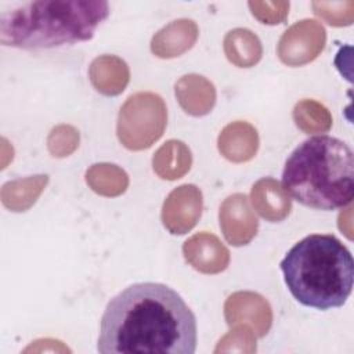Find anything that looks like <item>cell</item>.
Listing matches in <instances>:
<instances>
[{"label":"cell","instance_id":"cell-15","mask_svg":"<svg viewBox=\"0 0 354 354\" xmlns=\"http://www.w3.org/2000/svg\"><path fill=\"white\" fill-rule=\"evenodd\" d=\"M90 80L97 91L105 95L120 94L129 83V68L126 62L115 55L95 58L88 71Z\"/></svg>","mask_w":354,"mask_h":354},{"label":"cell","instance_id":"cell-1","mask_svg":"<svg viewBox=\"0 0 354 354\" xmlns=\"http://www.w3.org/2000/svg\"><path fill=\"white\" fill-rule=\"evenodd\" d=\"M97 348L102 354H194L196 319L167 285L133 283L106 304Z\"/></svg>","mask_w":354,"mask_h":354},{"label":"cell","instance_id":"cell-23","mask_svg":"<svg viewBox=\"0 0 354 354\" xmlns=\"http://www.w3.org/2000/svg\"><path fill=\"white\" fill-rule=\"evenodd\" d=\"M249 7L252 10V14L261 21L263 24H268V25H275V24H281L286 15H288V10H289V3L286 1H279V3H257V1H250Z\"/></svg>","mask_w":354,"mask_h":354},{"label":"cell","instance_id":"cell-2","mask_svg":"<svg viewBox=\"0 0 354 354\" xmlns=\"http://www.w3.org/2000/svg\"><path fill=\"white\" fill-rule=\"evenodd\" d=\"M282 187L299 203L335 210L354 196V158L351 148L330 136L303 141L286 159Z\"/></svg>","mask_w":354,"mask_h":354},{"label":"cell","instance_id":"cell-12","mask_svg":"<svg viewBox=\"0 0 354 354\" xmlns=\"http://www.w3.org/2000/svg\"><path fill=\"white\" fill-rule=\"evenodd\" d=\"M198 26L191 19H178L160 29L151 41V50L160 58H173L194 46Z\"/></svg>","mask_w":354,"mask_h":354},{"label":"cell","instance_id":"cell-10","mask_svg":"<svg viewBox=\"0 0 354 354\" xmlns=\"http://www.w3.org/2000/svg\"><path fill=\"white\" fill-rule=\"evenodd\" d=\"M185 260L203 274H217L227 268L230 252L220 239L209 232H199L183 245Z\"/></svg>","mask_w":354,"mask_h":354},{"label":"cell","instance_id":"cell-13","mask_svg":"<svg viewBox=\"0 0 354 354\" xmlns=\"http://www.w3.org/2000/svg\"><path fill=\"white\" fill-rule=\"evenodd\" d=\"M259 148L256 129L246 122H234L223 129L218 136V151L231 162L252 159Z\"/></svg>","mask_w":354,"mask_h":354},{"label":"cell","instance_id":"cell-22","mask_svg":"<svg viewBox=\"0 0 354 354\" xmlns=\"http://www.w3.org/2000/svg\"><path fill=\"white\" fill-rule=\"evenodd\" d=\"M47 145L53 156H68L79 145V134L72 126H58L50 133Z\"/></svg>","mask_w":354,"mask_h":354},{"label":"cell","instance_id":"cell-5","mask_svg":"<svg viewBox=\"0 0 354 354\" xmlns=\"http://www.w3.org/2000/svg\"><path fill=\"white\" fill-rule=\"evenodd\" d=\"M167 112L163 100L153 93L130 95L118 116V138L131 151L149 148L165 131Z\"/></svg>","mask_w":354,"mask_h":354},{"label":"cell","instance_id":"cell-6","mask_svg":"<svg viewBox=\"0 0 354 354\" xmlns=\"http://www.w3.org/2000/svg\"><path fill=\"white\" fill-rule=\"evenodd\" d=\"M325 29L313 19H304L282 35L278 44V55L283 64L300 66L317 58L325 46Z\"/></svg>","mask_w":354,"mask_h":354},{"label":"cell","instance_id":"cell-4","mask_svg":"<svg viewBox=\"0 0 354 354\" xmlns=\"http://www.w3.org/2000/svg\"><path fill=\"white\" fill-rule=\"evenodd\" d=\"M109 15L106 1L50 0L22 4L0 15V41L24 50L90 40Z\"/></svg>","mask_w":354,"mask_h":354},{"label":"cell","instance_id":"cell-17","mask_svg":"<svg viewBox=\"0 0 354 354\" xmlns=\"http://www.w3.org/2000/svg\"><path fill=\"white\" fill-rule=\"evenodd\" d=\"M224 51L228 61L239 68L253 66L263 54L259 37L243 28H236L227 33L224 37Z\"/></svg>","mask_w":354,"mask_h":354},{"label":"cell","instance_id":"cell-11","mask_svg":"<svg viewBox=\"0 0 354 354\" xmlns=\"http://www.w3.org/2000/svg\"><path fill=\"white\" fill-rule=\"evenodd\" d=\"M250 196L254 209L267 221H282L290 213L292 202L288 192L271 177H266L254 183Z\"/></svg>","mask_w":354,"mask_h":354},{"label":"cell","instance_id":"cell-14","mask_svg":"<svg viewBox=\"0 0 354 354\" xmlns=\"http://www.w3.org/2000/svg\"><path fill=\"white\" fill-rule=\"evenodd\" d=\"M176 97L187 113L203 116L214 106L216 90L206 77L185 75L176 83Z\"/></svg>","mask_w":354,"mask_h":354},{"label":"cell","instance_id":"cell-21","mask_svg":"<svg viewBox=\"0 0 354 354\" xmlns=\"http://www.w3.org/2000/svg\"><path fill=\"white\" fill-rule=\"evenodd\" d=\"M256 335L246 325L238 326L230 333H227L214 348V353H231V351H243L254 353L256 351Z\"/></svg>","mask_w":354,"mask_h":354},{"label":"cell","instance_id":"cell-19","mask_svg":"<svg viewBox=\"0 0 354 354\" xmlns=\"http://www.w3.org/2000/svg\"><path fill=\"white\" fill-rule=\"evenodd\" d=\"M86 181L90 188L104 196H116L126 191L129 185L127 174L116 165H93L86 173Z\"/></svg>","mask_w":354,"mask_h":354},{"label":"cell","instance_id":"cell-8","mask_svg":"<svg viewBox=\"0 0 354 354\" xmlns=\"http://www.w3.org/2000/svg\"><path fill=\"white\" fill-rule=\"evenodd\" d=\"M224 315L230 326L243 324L250 326L257 337L267 335L272 324L268 301L253 292L232 293L224 304Z\"/></svg>","mask_w":354,"mask_h":354},{"label":"cell","instance_id":"cell-20","mask_svg":"<svg viewBox=\"0 0 354 354\" xmlns=\"http://www.w3.org/2000/svg\"><path fill=\"white\" fill-rule=\"evenodd\" d=\"M293 119L296 126L307 133H324L332 126L329 111L314 100H301L295 105Z\"/></svg>","mask_w":354,"mask_h":354},{"label":"cell","instance_id":"cell-9","mask_svg":"<svg viewBox=\"0 0 354 354\" xmlns=\"http://www.w3.org/2000/svg\"><path fill=\"white\" fill-rule=\"evenodd\" d=\"M220 228L232 246L248 245L257 234L259 221L245 194L230 195L220 206Z\"/></svg>","mask_w":354,"mask_h":354},{"label":"cell","instance_id":"cell-3","mask_svg":"<svg viewBox=\"0 0 354 354\" xmlns=\"http://www.w3.org/2000/svg\"><path fill=\"white\" fill-rule=\"evenodd\" d=\"M279 266L289 292L303 306L317 310L342 307L353 290V256L335 235L303 238Z\"/></svg>","mask_w":354,"mask_h":354},{"label":"cell","instance_id":"cell-18","mask_svg":"<svg viewBox=\"0 0 354 354\" xmlns=\"http://www.w3.org/2000/svg\"><path fill=\"white\" fill-rule=\"evenodd\" d=\"M47 183L48 177L46 174L6 183L1 188L3 205L12 212H25L36 202Z\"/></svg>","mask_w":354,"mask_h":354},{"label":"cell","instance_id":"cell-7","mask_svg":"<svg viewBox=\"0 0 354 354\" xmlns=\"http://www.w3.org/2000/svg\"><path fill=\"white\" fill-rule=\"evenodd\" d=\"M202 192L194 184L173 189L162 207V223L170 234L183 235L195 227L202 213Z\"/></svg>","mask_w":354,"mask_h":354},{"label":"cell","instance_id":"cell-16","mask_svg":"<svg viewBox=\"0 0 354 354\" xmlns=\"http://www.w3.org/2000/svg\"><path fill=\"white\" fill-rule=\"evenodd\" d=\"M192 156L189 148L178 140L165 142L153 155L152 165L155 173L163 180H177L191 167Z\"/></svg>","mask_w":354,"mask_h":354}]
</instances>
